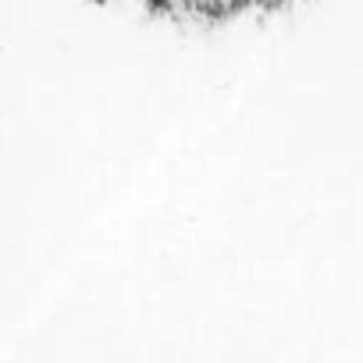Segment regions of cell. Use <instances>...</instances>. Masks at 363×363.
Listing matches in <instances>:
<instances>
[{
  "label": "cell",
  "mask_w": 363,
  "mask_h": 363,
  "mask_svg": "<svg viewBox=\"0 0 363 363\" xmlns=\"http://www.w3.org/2000/svg\"><path fill=\"white\" fill-rule=\"evenodd\" d=\"M139 4L174 22H232L246 15L278 11L292 0H139Z\"/></svg>",
  "instance_id": "6da1fadb"
}]
</instances>
